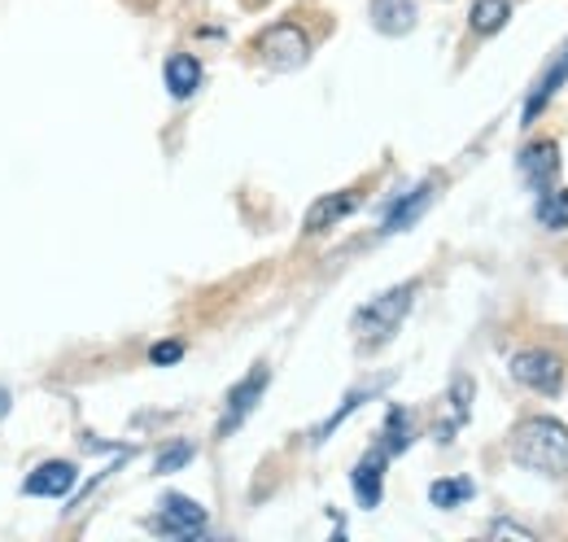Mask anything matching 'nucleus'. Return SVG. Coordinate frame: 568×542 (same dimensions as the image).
Segmentation results:
<instances>
[{
	"label": "nucleus",
	"mask_w": 568,
	"mask_h": 542,
	"mask_svg": "<svg viewBox=\"0 0 568 542\" xmlns=\"http://www.w3.org/2000/svg\"><path fill=\"white\" fill-rule=\"evenodd\" d=\"M473 499H477V485H473L468 476H437V481L428 485V503L442 508V512L464 508V503H473Z\"/></svg>",
	"instance_id": "16"
},
{
	"label": "nucleus",
	"mask_w": 568,
	"mask_h": 542,
	"mask_svg": "<svg viewBox=\"0 0 568 542\" xmlns=\"http://www.w3.org/2000/svg\"><path fill=\"white\" fill-rule=\"evenodd\" d=\"M9 411V390H0V415Z\"/></svg>",
	"instance_id": "24"
},
{
	"label": "nucleus",
	"mask_w": 568,
	"mask_h": 542,
	"mask_svg": "<svg viewBox=\"0 0 568 542\" xmlns=\"http://www.w3.org/2000/svg\"><path fill=\"white\" fill-rule=\"evenodd\" d=\"M516 171H520V180H525L534 193L551 189L556 175H560V144H556V140H529V144L520 149V158H516Z\"/></svg>",
	"instance_id": "7"
},
{
	"label": "nucleus",
	"mask_w": 568,
	"mask_h": 542,
	"mask_svg": "<svg viewBox=\"0 0 568 542\" xmlns=\"http://www.w3.org/2000/svg\"><path fill=\"white\" fill-rule=\"evenodd\" d=\"M437 198V180H420L412 193H403V198H394L389 210H385V219H381V237H394V232H407L420 214H425L428 205Z\"/></svg>",
	"instance_id": "10"
},
{
	"label": "nucleus",
	"mask_w": 568,
	"mask_h": 542,
	"mask_svg": "<svg viewBox=\"0 0 568 542\" xmlns=\"http://www.w3.org/2000/svg\"><path fill=\"white\" fill-rule=\"evenodd\" d=\"M153 534H162V539H202L206 534V508L197 503V499H189V494H162V503H158V512L144 521Z\"/></svg>",
	"instance_id": "4"
},
{
	"label": "nucleus",
	"mask_w": 568,
	"mask_h": 542,
	"mask_svg": "<svg viewBox=\"0 0 568 542\" xmlns=\"http://www.w3.org/2000/svg\"><path fill=\"white\" fill-rule=\"evenodd\" d=\"M507 455L529 473L568 476V424L556 415H525L507 438Z\"/></svg>",
	"instance_id": "1"
},
{
	"label": "nucleus",
	"mask_w": 568,
	"mask_h": 542,
	"mask_svg": "<svg viewBox=\"0 0 568 542\" xmlns=\"http://www.w3.org/2000/svg\"><path fill=\"white\" fill-rule=\"evenodd\" d=\"M416 18H420L416 0H372V27L381 36H407L416 31Z\"/></svg>",
	"instance_id": "13"
},
{
	"label": "nucleus",
	"mask_w": 568,
	"mask_h": 542,
	"mask_svg": "<svg viewBox=\"0 0 568 542\" xmlns=\"http://www.w3.org/2000/svg\"><path fill=\"white\" fill-rule=\"evenodd\" d=\"M250 4H263V0H250Z\"/></svg>",
	"instance_id": "25"
},
{
	"label": "nucleus",
	"mask_w": 568,
	"mask_h": 542,
	"mask_svg": "<svg viewBox=\"0 0 568 542\" xmlns=\"http://www.w3.org/2000/svg\"><path fill=\"white\" fill-rule=\"evenodd\" d=\"M267 385H272V368H267V363H254V372L227 390V403H223V415H219V429H214V433H219V438H232V433L254 415V406L263 403Z\"/></svg>",
	"instance_id": "6"
},
{
	"label": "nucleus",
	"mask_w": 568,
	"mask_h": 542,
	"mask_svg": "<svg viewBox=\"0 0 568 542\" xmlns=\"http://www.w3.org/2000/svg\"><path fill=\"white\" fill-rule=\"evenodd\" d=\"M193 455H197V446L180 438V442H171V446H162V451H158V460H153V473H158V476L180 473L184 464H193Z\"/></svg>",
	"instance_id": "20"
},
{
	"label": "nucleus",
	"mask_w": 568,
	"mask_h": 542,
	"mask_svg": "<svg viewBox=\"0 0 568 542\" xmlns=\"http://www.w3.org/2000/svg\"><path fill=\"white\" fill-rule=\"evenodd\" d=\"M450 403H455V424H464L468 420V403H473V381L468 377H459L450 385Z\"/></svg>",
	"instance_id": "22"
},
{
	"label": "nucleus",
	"mask_w": 568,
	"mask_h": 542,
	"mask_svg": "<svg viewBox=\"0 0 568 542\" xmlns=\"http://www.w3.org/2000/svg\"><path fill=\"white\" fill-rule=\"evenodd\" d=\"M258 58L276 74H288V70H302L311 62V36L297 27V22H276L258 36Z\"/></svg>",
	"instance_id": "5"
},
{
	"label": "nucleus",
	"mask_w": 568,
	"mask_h": 542,
	"mask_svg": "<svg viewBox=\"0 0 568 542\" xmlns=\"http://www.w3.org/2000/svg\"><path fill=\"white\" fill-rule=\"evenodd\" d=\"M565 83H568V44L556 53V62L542 70V79L534 83V92H529V101H525V110H520V123H538V114L551 106V97H556Z\"/></svg>",
	"instance_id": "12"
},
{
	"label": "nucleus",
	"mask_w": 568,
	"mask_h": 542,
	"mask_svg": "<svg viewBox=\"0 0 568 542\" xmlns=\"http://www.w3.org/2000/svg\"><path fill=\"white\" fill-rule=\"evenodd\" d=\"M490 539H520V542H534V530H525V525H516V521H495L490 530H486Z\"/></svg>",
	"instance_id": "23"
},
{
	"label": "nucleus",
	"mask_w": 568,
	"mask_h": 542,
	"mask_svg": "<svg viewBox=\"0 0 568 542\" xmlns=\"http://www.w3.org/2000/svg\"><path fill=\"white\" fill-rule=\"evenodd\" d=\"M180 359H184V341H158V345H149V363L153 368H171Z\"/></svg>",
	"instance_id": "21"
},
{
	"label": "nucleus",
	"mask_w": 568,
	"mask_h": 542,
	"mask_svg": "<svg viewBox=\"0 0 568 542\" xmlns=\"http://www.w3.org/2000/svg\"><path fill=\"white\" fill-rule=\"evenodd\" d=\"M162 79H166V92L175 101H189L202 88V62L193 53H171L166 67H162Z\"/></svg>",
	"instance_id": "14"
},
{
	"label": "nucleus",
	"mask_w": 568,
	"mask_h": 542,
	"mask_svg": "<svg viewBox=\"0 0 568 542\" xmlns=\"http://www.w3.org/2000/svg\"><path fill=\"white\" fill-rule=\"evenodd\" d=\"M534 214H538V228H547V232H568V189H556V184L542 189Z\"/></svg>",
	"instance_id": "17"
},
{
	"label": "nucleus",
	"mask_w": 568,
	"mask_h": 542,
	"mask_svg": "<svg viewBox=\"0 0 568 542\" xmlns=\"http://www.w3.org/2000/svg\"><path fill=\"white\" fill-rule=\"evenodd\" d=\"M507 368H511V377H516L525 390H534V394H542V399H556V394L565 390V359H560L556 350H547V345H525V350H516Z\"/></svg>",
	"instance_id": "3"
},
{
	"label": "nucleus",
	"mask_w": 568,
	"mask_h": 542,
	"mask_svg": "<svg viewBox=\"0 0 568 542\" xmlns=\"http://www.w3.org/2000/svg\"><path fill=\"white\" fill-rule=\"evenodd\" d=\"M385 464H389V455H385V446L376 442L363 460L355 464V473H351V490H355L358 508H381V499H385Z\"/></svg>",
	"instance_id": "9"
},
{
	"label": "nucleus",
	"mask_w": 568,
	"mask_h": 542,
	"mask_svg": "<svg viewBox=\"0 0 568 542\" xmlns=\"http://www.w3.org/2000/svg\"><path fill=\"white\" fill-rule=\"evenodd\" d=\"M372 394H381V385H363V390H351V394L342 399V406H337V411H333V415H328V420L315 429V442H328V433H333V429H342V420H346V415H355L358 406L367 403Z\"/></svg>",
	"instance_id": "19"
},
{
	"label": "nucleus",
	"mask_w": 568,
	"mask_h": 542,
	"mask_svg": "<svg viewBox=\"0 0 568 542\" xmlns=\"http://www.w3.org/2000/svg\"><path fill=\"white\" fill-rule=\"evenodd\" d=\"M74 481H79V469L71 460H44L36 473H27L22 494H31V499H67L74 490Z\"/></svg>",
	"instance_id": "11"
},
{
	"label": "nucleus",
	"mask_w": 568,
	"mask_h": 542,
	"mask_svg": "<svg viewBox=\"0 0 568 542\" xmlns=\"http://www.w3.org/2000/svg\"><path fill=\"white\" fill-rule=\"evenodd\" d=\"M363 205V193L358 189H337V193H324L320 202H311L306 219H302V232L306 237H320V232H333L337 223H346Z\"/></svg>",
	"instance_id": "8"
},
{
	"label": "nucleus",
	"mask_w": 568,
	"mask_h": 542,
	"mask_svg": "<svg viewBox=\"0 0 568 542\" xmlns=\"http://www.w3.org/2000/svg\"><path fill=\"white\" fill-rule=\"evenodd\" d=\"M416 298H420V280H403V284L376 293L372 302H363L355 311V320H351V333L358 338V345L363 350H376V345L394 341V333L403 329V320L412 315Z\"/></svg>",
	"instance_id": "2"
},
{
	"label": "nucleus",
	"mask_w": 568,
	"mask_h": 542,
	"mask_svg": "<svg viewBox=\"0 0 568 542\" xmlns=\"http://www.w3.org/2000/svg\"><path fill=\"white\" fill-rule=\"evenodd\" d=\"M468 22H473L477 36H498L511 22V0H473Z\"/></svg>",
	"instance_id": "18"
},
{
	"label": "nucleus",
	"mask_w": 568,
	"mask_h": 542,
	"mask_svg": "<svg viewBox=\"0 0 568 542\" xmlns=\"http://www.w3.org/2000/svg\"><path fill=\"white\" fill-rule=\"evenodd\" d=\"M412 438H416L412 411H407V406H389V411H385V424H381V446H385V455H389V460L403 455V451L412 446Z\"/></svg>",
	"instance_id": "15"
}]
</instances>
